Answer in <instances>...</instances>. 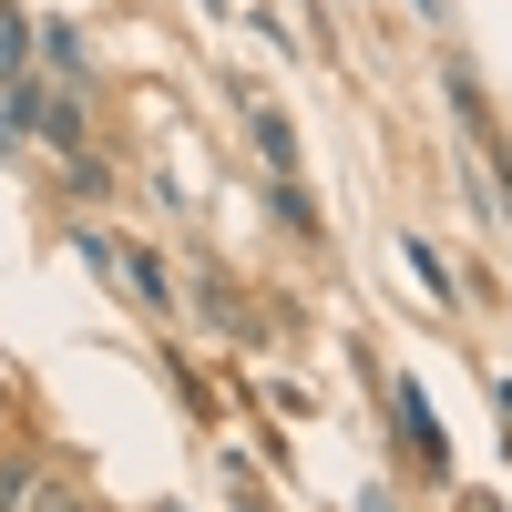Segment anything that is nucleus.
Returning a JSON list of instances; mask_svg holds the SVG:
<instances>
[{
    "mask_svg": "<svg viewBox=\"0 0 512 512\" xmlns=\"http://www.w3.org/2000/svg\"><path fill=\"white\" fill-rule=\"evenodd\" d=\"M400 431H410V461H420V472H451V451H441V431H431V400H420V390H400Z\"/></svg>",
    "mask_w": 512,
    "mask_h": 512,
    "instance_id": "obj_3",
    "label": "nucleus"
},
{
    "mask_svg": "<svg viewBox=\"0 0 512 512\" xmlns=\"http://www.w3.org/2000/svg\"><path fill=\"white\" fill-rule=\"evenodd\" d=\"M41 62H52L62 82H82V72H93V52H82V31H72V21H41Z\"/></svg>",
    "mask_w": 512,
    "mask_h": 512,
    "instance_id": "obj_4",
    "label": "nucleus"
},
{
    "mask_svg": "<svg viewBox=\"0 0 512 512\" xmlns=\"http://www.w3.org/2000/svg\"><path fill=\"white\" fill-rule=\"evenodd\" d=\"M246 134H256V154H267L277 175L297 164V134H287V113H277V103H256V113H246Z\"/></svg>",
    "mask_w": 512,
    "mask_h": 512,
    "instance_id": "obj_5",
    "label": "nucleus"
},
{
    "mask_svg": "<svg viewBox=\"0 0 512 512\" xmlns=\"http://www.w3.org/2000/svg\"><path fill=\"white\" fill-rule=\"evenodd\" d=\"M0 512H82V492H72V472L62 461H0Z\"/></svg>",
    "mask_w": 512,
    "mask_h": 512,
    "instance_id": "obj_2",
    "label": "nucleus"
},
{
    "mask_svg": "<svg viewBox=\"0 0 512 512\" xmlns=\"http://www.w3.org/2000/svg\"><path fill=\"white\" fill-rule=\"evenodd\" d=\"M11 123L21 134H41L52 154H93V123H82V103H72V82H31V72H11Z\"/></svg>",
    "mask_w": 512,
    "mask_h": 512,
    "instance_id": "obj_1",
    "label": "nucleus"
}]
</instances>
